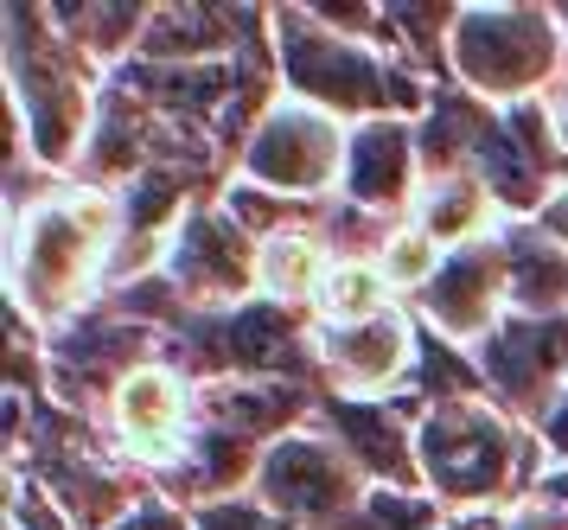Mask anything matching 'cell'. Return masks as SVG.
Returning <instances> with one entry per match:
<instances>
[{"label": "cell", "instance_id": "29", "mask_svg": "<svg viewBox=\"0 0 568 530\" xmlns=\"http://www.w3.org/2000/svg\"><path fill=\"white\" fill-rule=\"evenodd\" d=\"M556 13H562V39H568V0H562V7H556Z\"/></svg>", "mask_w": 568, "mask_h": 530}, {"label": "cell", "instance_id": "5", "mask_svg": "<svg viewBox=\"0 0 568 530\" xmlns=\"http://www.w3.org/2000/svg\"><path fill=\"white\" fill-rule=\"evenodd\" d=\"M447 83L491 109L549 102L568 83L562 13L530 0H466L447 46Z\"/></svg>", "mask_w": 568, "mask_h": 530}, {"label": "cell", "instance_id": "25", "mask_svg": "<svg viewBox=\"0 0 568 530\" xmlns=\"http://www.w3.org/2000/svg\"><path fill=\"white\" fill-rule=\"evenodd\" d=\"M115 530H199V524H192V506L166 499V492H141V506H134Z\"/></svg>", "mask_w": 568, "mask_h": 530}, {"label": "cell", "instance_id": "13", "mask_svg": "<svg viewBox=\"0 0 568 530\" xmlns=\"http://www.w3.org/2000/svg\"><path fill=\"white\" fill-rule=\"evenodd\" d=\"M313 429L333 434L338 454L358 467L371 492H422V454H415V409L409 403L320 397Z\"/></svg>", "mask_w": 568, "mask_h": 530}, {"label": "cell", "instance_id": "22", "mask_svg": "<svg viewBox=\"0 0 568 530\" xmlns=\"http://www.w3.org/2000/svg\"><path fill=\"white\" fill-rule=\"evenodd\" d=\"M217 204H224V211H231L236 224L256 237V243H268V237H287V230H320V218H326V204L282 199V192H268V186H250V179H231Z\"/></svg>", "mask_w": 568, "mask_h": 530}, {"label": "cell", "instance_id": "6", "mask_svg": "<svg viewBox=\"0 0 568 530\" xmlns=\"http://www.w3.org/2000/svg\"><path fill=\"white\" fill-rule=\"evenodd\" d=\"M103 434L115 460H129L141 480L180 473V460L199 441V383L185 378L173 358H148L109 390L103 403Z\"/></svg>", "mask_w": 568, "mask_h": 530}, {"label": "cell", "instance_id": "15", "mask_svg": "<svg viewBox=\"0 0 568 530\" xmlns=\"http://www.w3.org/2000/svg\"><path fill=\"white\" fill-rule=\"evenodd\" d=\"M409 224H422L440 250H466V243H486L505 230V211L486 192L479 173H435L422 179V199H415Z\"/></svg>", "mask_w": 568, "mask_h": 530}, {"label": "cell", "instance_id": "9", "mask_svg": "<svg viewBox=\"0 0 568 530\" xmlns=\"http://www.w3.org/2000/svg\"><path fill=\"white\" fill-rule=\"evenodd\" d=\"M256 250H262L256 237L236 224L217 199H205L180 218L173 243L160 256V276L185 301V313H236V307L262 301Z\"/></svg>", "mask_w": 568, "mask_h": 530}, {"label": "cell", "instance_id": "10", "mask_svg": "<svg viewBox=\"0 0 568 530\" xmlns=\"http://www.w3.org/2000/svg\"><path fill=\"white\" fill-rule=\"evenodd\" d=\"M415 352H422V320L409 313V301L377 313V320H352V327L313 320V378L326 397L403 403L415 383Z\"/></svg>", "mask_w": 568, "mask_h": 530}, {"label": "cell", "instance_id": "14", "mask_svg": "<svg viewBox=\"0 0 568 530\" xmlns=\"http://www.w3.org/2000/svg\"><path fill=\"white\" fill-rule=\"evenodd\" d=\"M422 141H415V122H358L352 141H345V173H338V199L371 211V218H389L403 224L422 199Z\"/></svg>", "mask_w": 568, "mask_h": 530}, {"label": "cell", "instance_id": "1", "mask_svg": "<svg viewBox=\"0 0 568 530\" xmlns=\"http://www.w3.org/2000/svg\"><path fill=\"white\" fill-rule=\"evenodd\" d=\"M129 243L122 199L83 179H39L7 199V307L39 339L78 327L115 288Z\"/></svg>", "mask_w": 568, "mask_h": 530}, {"label": "cell", "instance_id": "16", "mask_svg": "<svg viewBox=\"0 0 568 530\" xmlns=\"http://www.w3.org/2000/svg\"><path fill=\"white\" fill-rule=\"evenodd\" d=\"M498 122V109L479 97H466L460 83H440L435 102L422 109V122H415V141H422V173H473V153L479 141L491 134Z\"/></svg>", "mask_w": 568, "mask_h": 530}, {"label": "cell", "instance_id": "12", "mask_svg": "<svg viewBox=\"0 0 568 530\" xmlns=\"http://www.w3.org/2000/svg\"><path fill=\"white\" fill-rule=\"evenodd\" d=\"M409 313L428 332H440L447 346H479L505 313H511V276H505V230L486 237V243H466V250H447L440 276L409 301Z\"/></svg>", "mask_w": 568, "mask_h": 530}, {"label": "cell", "instance_id": "2", "mask_svg": "<svg viewBox=\"0 0 568 530\" xmlns=\"http://www.w3.org/2000/svg\"><path fill=\"white\" fill-rule=\"evenodd\" d=\"M109 71L64 39L52 7H7V134H13V192L39 160L45 179H71L97 134Z\"/></svg>", "mask_w": 568, "mask_h": 530}, {"label": "cell", "instance_id": "11", "mask_svg": "<svg viewBox=\"0 0 568 530\" xmlns=\"http://www.w3.org/2000/svg\"><path fill=\"white\" fill-rule=\"evenodd\" d=\"M473 364H479V378H486L491 403L537 434L542 416L556 409V397H562V383H568V320L505 313V320L473 346Z\"/></svg>", "mask_w": 568, "mask_h": 530}, {"label": "cell", "instance_id": "20", "mask_svg": "<svg viewBox=\"0 0 568 530\" xmlns=\"http://www.w3.org/2000/svg\"><path fill=\"white\" fill-rule=\"evenodd\" d=\"M389 307H403V294L389 288L377 256H333V269L313 294V320L320 327H352V320H377Z\"/></svg>", "mask_w": 568, "mask_h": 530}, {"label": "cell", "instance_id": "28", "mask_svg": "<svg viewBox=\"0 0 568 530\" xmlns=\"http://www.w3.org/2000/svg\"><path fill=\"white\" fill-rule=\"evenodd\" d=\"M549 128H556V148H562V160H568V83L549 97Z\"/></svg>", "mask_w": 568, "mask_h": 530}, {"label": "cell", "instance_id": "17", "mask_svg": "<svg viewBox=\"0 0 568 530\" xmlns=\"http://www.w3.org/2000/svg\"><path fill=\"white\" fill-rule=\"evenodd\" d=\"M505 276H511V313L568 320V250L549 243L537 224H505Z\"/></svg>", "mask_w": 568, "mask_h": 530}, {"label": "cell", "instance_id": "19", "mask_svg": "<svg viewBox=\"0 0 568 530\" xmlns=\"http://www.w3.org/2000/svg\"><path fill=\"white\" fill-rule=\"evenodd\" d=\"M52 20L64 26V39L78 51H90L109 77L129 64L141 39H148V20L154 7H129V0H97V7H52Z\"/></svg>", "mask_w": 568, "mask_h": 530}, {"label": "cell", "instance_id": "24", "mask_svg": "<svg viewBox=\"0 0 568 530\" xmlns=\"http://www.w3.org/2000/svg\"><path fill=\"white\" fill-rule=\"evenodd\" d=\"M192 524H199V530H294L287 518H275V511L262 506L256 492H236V499H211V506L192 511Z\"/></svg>", "mask_w": 568, "mask_h": 530}, {"label": "cell", "instance_id": "26", "mask_svg": "<svg viewBox=\"0 0 568 530\" xmlns=\"http://www.w3.org/2000/svg\"><path fill=\"white\" fill-rule=\"evenodd\" d=\"M537 441H542V460L549 467H568V383H562V397H556V409L542 416Z\"/></svg>", "mask_w": 568, "mask_h": 530}, {"label": "cell", "instance_id": "27", "mask_svg": "<svg viewBox=\"0 0 568 530\" xmlns=\"http://www.w3.org/2000/svg\"><path fill=\"white\" fill-rule=\"evenodd\" d=\"M530 224H537L542 237H549V243H562V250H568V186H556V199L542 204Z\"/></svg>", "mask_w": 568, "mask_h": 530}, {"label": "cell", "instance_id": "23", "mask_svg": "<svg viewBox=\"0 0 568 530\" xmlns=\"http://www.w3.org/2000/svg\"><path fill=\"white\" fill-rule=\"evenodd\" d=\"M377 262H384L389 288H396L403 301H415V294H422V288H428V281L440 276V262H447V250H440V243H435V237H428L422 224H409V218H403V224H396V230L384 237V250H377Z\"/></svg>", "mask_w": 568, "mask_h": 530}, {"label": "cell", "instance_id": "3", "mask_svg": "<svg viewBox=\"0 0 568 530\" xmlns=\"http://www.w3.org/2000/svg\"><path fill=\"white\" fill-rule=\"evenodd\" d=\"M268 32H275V77H282V97L313 102L338 116L345 128L358 122H422V109L435 102V77H422L389 46L333 32L313 7H268Z\"/></svg>", "mask_w": 568, "mask_h": 530}, {"label": "cell", "instance_id": "8", "mask_svg": "<svg viewBox=\"0 0 568 530\" xmlns=\"http://www.w3.org/2000/svg\"><path fill=\"white\" fill-rule=\"evenodd\" d=\"M250 492H256L275 518H287L294 530H352L364 499H371L364 473L338 454L333 434L313 429V422L282 434V441L256 460Z\"/></svg>", "mask_w": 568, "mask_h": 530}, {"label": "cell", "instance_id": "18", "mask_svg": "<svg viewBox=\"0 0 568 530\" xmlns=\"http://www.w3.org/2000/svg\"><path fill=\"white\" fill-rule=\"evenodd\" d=\"M333 269V250L320 230H287V237H268L256 250V281H262V301L287 307V313H307L313 320V294Z\"/></svg>", "mask_w": 568, "mask_h": 530}, {"label": "cell", "instance_id": "4", "mask_svg": "<svg viewBox=\"0 0 568 530\" xmlns=\"http://www.w3.org/2000/svg\"><path fill=\"white\" fill-rule=\"evenodd\" d=\"M415 454H422V492L454 518H498L537 499L542 441L524 422H511L491 397L435 403L415 416Z\"/></svg>", "mask_w": 568, "mask_h": 530}, {"label": "cell", "instance_id": "21", "mask_svg": "<svg viewBox=\"0 0 568 530\" xmlns=\"http://www.w3.org/2000/svg\"><path fill=\"white\" fill-rule=\"evenodd\" d=\"M389 46L409 58L422 77L447 83V46H454V20L460 7H440V0H389Z\"/></svg>", "mask_w": 568, "mask_h": 530}, {"label": "cell", "instance_id": "7", "mask_svg": "<svg viewBox=\"0 0 568 530\" xmlns=\"http://www.w3.org/2000/svg\"><path fill=\"white\" fill-rule=\"evenodd\" d=\"M345 141H352V128L338 116L313 109V102L275 97L262 109V122L250 128L243 153H236V179L268 186V192L301 199V204H326V199H338Z\"/></svg>", "mask_w": 568, "mask_h": 530}]
</instances>
